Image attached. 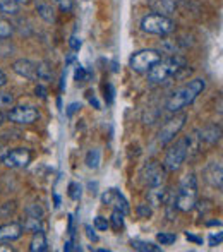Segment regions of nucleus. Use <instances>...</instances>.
<instances>
[{
    "label": "nucleus",
    "mask_w": 223,
    "mask_h": 252,
    "mask_svg": "<svg viewBox=\"0 0 223 252\" xmlns=\"http://www.w3.org/2000/svg\"><path fill=\"white\" fill-rule=\"evenodd\" d=\"M33 159V155L28 148H16V150L5 153L3 156V165L9 168H26Z\"/></svg>",
    "instance_id": "10"
},
{
    "label": "nucleus",
    "mask_w": 223,
    "mask_h": 252,
    "mask_svg": "<svg viewBox=\"0 0 223 252\" xmlns=\"http://www.w3.org/2000/svg\"><path fill=\"white\" fill-rule=\"evenodd\" d=\"M16 202L10 201V202H5V204L0 206V216L2 218H9L10 215H14V211H16Z\"/></svg>",
    "instance_id": "29"
},
{
    "label": "nucleus",
    "mask_w": 223,
    "mask_h": 252,
    "mask_svg": "<svg viewBox=\"0 0 223 252\" xmlns=\"http://www.w3.org/2000/svg\"><path fill=\"white\" fill-rule=\"evenodd\" d=\"M23 226L21 223H7L0 226V242H14L23 235Z\"/></svg>",
    "instance_id": "14"
},
{
    "label": "nucleus",
    "mask_w": 223,
    "mask_h": 252,
    "mask_svg": "<svg viewBox=\"0 0 223 252\" xmlns=\"http://www.w3.org/2000/svg\"><path fill=\"white\" fill-rule=\"evenodd\" d=\"M84 230H86V235H88V239H90V240H93V242H98V235H96V233H95V230L91 228L90 225H86V226H84Z\"/></svg>",
    "instance_id": "38"
},
{
    "label": "nucleus",
    "mask_w": 223,
    "mask_h": 252,
    "mask_svg": "<svg viewBox=\"0 0 223 252\" xmlns=\"http://www.w3.org/2000/svg\"><path fill=\"white\" fill-rule=\"evenodd\" d=\"M187 158V141L186 137L180 141H177L172 148L168 150L167 156H165V161H163V166L167 172H177L180 168L184 161Z\"/></svg>",
    "instance_id": "7"
},
{
    "label": "nucleus",
    "mask_w": 223,
    "mask_h": 252,
    "mask_svg": "<svg viewBox=\"0 0 223 252\" xmlns=\"http://www.w3.org/2000/svg\"><path fill=\"white\" fill-rule=\"evenodd\" d=\"M57 3H59V7L64 10V12H70L74 7V0H55Z\"/></svg>",
    "instance_id": "35"
},
{
    "label": "nucleus",
    "mask_w": 223,
    "mask_h": 252,
    "mask_svg": "<svg viewBox=\"0 0 223 252\" xmlns=\"http://www.w3.org/2000/svg\"><path fill=\"white\" fill-rule=\"evenodd\" d=\"M157 240L161 244V246H170V244H173L177 240L175 233H167V232H160L157 235Z\"/></svg>",
    "instance_id": "28"
},
{
    "label": "nucleus",
    "mask_w": 223,
    "mask_h": 252,
    "mask_svg": "<svg viewBox=\"0 0 223 252\" xmlns=\"http://www.w3.org/2000/svg\"><path fill=\"white\" fill-rule=\"evenodd\" d=\"M187 141V156L189 158H197V156L203 153L201 146H203V139H201V134L199 130H194L192 134L186 137Z\"/></svg>",
    "instance_id": "15"
},
{
    "label": "nucleus",
    "mask_w": 223,
    "mask_h": 252,
    "mask_svg": "<svg viewBox=\"0 0 223 252\" xmlns=\"http://www.w3.org/2000/svg\"><path fill=\"white\" fill-rule=\"evenodd\" d=\"M5 84H7V76L2 72V70H0V88L5 86Z\"/></svg>",
    "instance_id": "43"
},
{
    "label": "nucleus",
    "mask_w": 223,
    "mask_h": 252,
    "mask_svg": "<svg viewBox=\"0 0 223 252\" xmlns=\"http://www.w3.org/2000/svg\"><path fill=\"white\" fill-rule=\"evenodd\" d=\"M26 215L38 216V218H43V209H41L40 204H31L30 208L26 209Z\"/></svg>",
    "instance_id": "33"
},
{
    "label": "nucleus",
    "mask_w": 223,
    "mask_h": 252,
    "mask_svg": "<svg viewBox=\"0 0 223 252\" xmlns=\"http://www.w3.org/2000/svg\"><path fill=\"white\" fill-rule=\"evenodd\" d=\"M186 120H187L186 113H179V115L175 113V117L168 119L167 122L163 124V127L160 129V132H158V143H160L161 146H165L170 141L175 139V136L180 132V129L186 126Z\"/></svg>",
    "instance_id": "6"
},
{
    "label": "nucleus",
    "mask_w": 223,
    "mask_h": 252,
    "mask_svg": "<svg viewBox=\"0 0 223 252\" xmlns=\"http://www.w3.org/2000/svg\"><path fill=\"white\" fill-rule=\"evenodd\" d=\"M137 215H139V218H150L151 208L148 204H139L137 206Z\"/></svg>",
    "instance_id": "34"
},
{
    "label": "nucleus",
    "mask_w": 223,
    "mask_h": 252,
    "mask_svg": "<svg viewBox=\"0 0 223 252\" xmlns=\"http://www.w3.org/2000/svg\"><path fill=\"white\" fill-rule=\"evenodd\" d=\"M79 108H81V103H72V105L69 106V110H67V115L70 117L74 112H77V110H79Z\"/></svg>",
    "instance_id": "40"
},
{
    "label": "nucleus",
    "mask_w": 223,
    "mask_h": 252,
    "mask_svg": "<svg viewBox=\"0 0 223 252\" xmlns=\"http://www.w3.org/2000/svg\"><path fill=\"white\" fill-rule=\"evenodd\" d=\"M43 218H38V216H31L28 215L26 218L21 221V226H23L24 232H40V230H43V221H41Z\"/></svg>",
    "instance_id": "18"
},
{
    "label": "nucleus",
    "mask_w": 223,
    "mask_h": 252,
    "mask_svg": "<svg viewBox=\"0 0 223 252\" xmlns=\"http://www.w3.org/2000/svg\"><path fill=\"white\" fill-rule=\"evenodd\" d=\"M130 246H132V249L141 251V252H160L161 251L160 246H155V244L144 242V240H139V239L130 240Z\"/></svg>",
    "instance_id": "22"
},
{
    "label": "nucleus",
    "mask_w": 223,
    "mask_h": 252,
    "mask_svg": "<svg viewBox=\"0 0 223 252\" xmlns=\"http://www.w3.org/2000/svg\"><path fill=\"white\" fill-rule=\"evenodd\" d=\"M186 69V60L182 57H168V59H160L150 70H148V81L151 84H163L168 79L179 76V72Z\"/></svg>",
    "instance_id": "1"
},
{
    "label": "nucleus",
    "mask_w": 223,
    "mask_h": 252,
    "mask_svg": "<svg viewBox=\"0 0 223 252\" xmlns=\"http://www.w3.org/2000/svg\"><path fill=\"white\" fill-rule=\"evenodd\" d=\"M165 197H167V189H165V186L150 187V202L153 206H161Z\"/></svg>",
    "instance_id": "19"
},
{
    "label": "nucleus",
    "mask_w": 223,
    "mask_h": 252,
    "mask_svg": "<svg viewBox=\"0 0 223 252\" xmlns=\"http://www.w3.org/2000/svg\"><path fill=\"white\" fill-rule=\"evenodd\" d=\"M88 101H90V105H93L96 110H100V103H98L96 96H95V94L91 93V91H90V93H88Z\"/></svg>",
    "instance_id": "39"
},
{
    "label": "nucleus",
    "mask_w": 223,
    "mask_h": 252,
    "mask_svg": "<svg viewBox=\"0 0 223 252\" xmlns=\"http://www.w3.org/2000/svg\"><path fill=\"white\" fill-rule=\"evenodd\" d=\"M34 93H36V96H40V98H45L47 96V91H45V88L43 86H36V90H34Z\"/></svg>",
    "instance_id": "41"
},
{
    "label": "nucleus",
    "mask_w": 223,
    "mask_h": 252,
    "mask_svg": "<svg viewBox=\"0 0 223 252\" xmlns=\"http://www.w3.org/2000/svg\"><path fill=\"white\" fill-rule=\"evenodd\" d=\"M36 65H38V81H45V83L52 81V76H54L52 67L47 62H38Z\"/></svg>",
    "instance_id": "23"
},
{
    "label": "nucleus",
    "mask_w": 223,
    "mask_h": 252,
    "mask_svg": "<svg viewBox=\"0 0 223 252\" xmlns=\"http://www.w3.org/2000/svg\"><path fill=\"white\" fill-rule=\"evenodd\" d=\"M69 47L72 48V52H77L81 47H83V41H81V38H77V36H70Z\"/></svg>",
    "instance_id": "37"
},
{
    "label": "nucleus",
    "mask_w": 223,
    "mask_h": 252,
    "mask_svg": "<svg viewBox=\"0 0 223 252\" xmlns=\"http://www.w3.org/2000/svg\"><path fill=\"white\" fill-rule=\"evenodd\" d=\"M47 249H48V240H47L45 232L43 230L34 232L33 239H31V242H30V251L31 252H45Z\"/></svg>",
    "instance_id": "17"
},
{
    "label": "nucleus",
    "mask_w": 223,
    "mask_h": 252,
    "mask_svg": "<svg viewBox=\"0 0 223 252\" xmlns=\"http://www.w3.org/2000/svg\"><path fill=\"white\" fill-rule=\"evenodd\" d=\"M7 119L14 124H19V126H30V124H34L38 119H40V112L34 106H16L12 108L9 113H7Z\"/></svg>",
    "instance_id": "9"
},
{
    "label": "nucleus",
    "mask_w": 223,
    "mask_h": 252,
    "mask_svg": "<svg viewBox=\"0 0 223 252\" xmlns=\"http://www.w3.org/2000/svg\"><path fill=\"white\" fill-rule=\"evenodd\" d=\"M160 59H161V53L158 50L146 48V50H139V52H136V53L130 55L129 67L137 74H146Z\"/></svg>",
    "instance_id": "5"
},
{
    "label": "nucleus",
    "mask_w": 223,
    "mask_h": 252,
    "mask_svg": "<svg viewBox=\"0 0 223 252\" xmlns=\"http://www.w3.org/2000/svg\"><path fill=\"white\" fill-rule=\"evenodd\" d=\"M14 94L12 93H0V108H9L14 105Z\"/></svg>",
    "instance_id": "30"
},
{
    "label": "nucleus",
    "mask_w": 223,
    "mask_h": 252,
    "mask_svg": "<svg viewBox=\"0 0 223 252\" xmlns=\"http://www.w3.org/2000/svg\"><path fill=\"white\" fill-rule=\"evenodd\" d=\"M2 124H3V115L0 113V126H2Z\"/></svg>",
    "instance_id": "47"
},
{
    "label": "nucleus",
    "mask_w": 223,
    "mask_h": 252,
    "mask_svg": "<svg viewBox=\"0 0 223 252\" xmlns=\"http://www.w3.org/2000/svg\"><path fill=\"white\" fill-rule=\"evenodd\" d=\"M204 88H206L204 79H192L191 83H187L186 86H182L179 91H175V93L170 96V100L167 101V110L172 113L180 112V110L189 106L191 103L196 100L204 91Z\"/></svg>",
    "instance_id": "2"
},
{
    "label": "nucleus",
    "mask_w": 223,
    "mask_h": 252,
    "mask_svg": "<svg viewBox=\"0 0 223 252\" xmlns=\"http://www.w3.org/2000/svg\"><path fill=\"white\" fill-rule=\"evenodd\" d=\"M81 196H83V187L77 182H70L69 184V197L72 201H79Z\"/></svg>",
    "instance_id": "27"
},
{
    "label": "nucleus",
    "mask_w": 223,
    "mask_h": 252,
    "mask_svg": "<svg viewBox=\"0 0 223 252\" xmlns=\"http://www.w3.org/2000/svg\"><path fill=\"white\" fill-rule=\"evenodd\" d=\"M110 228V223L107 221V218L103 216H96L95 218V230H100V232H105V230Z\"/></svg>",
    "instance_id": "31"
},
{
    "label": "nucleus",
    "mask_w": 223,
    "mask_h": 252,
    "mask_svg": "<svg viewBox=\"0 0 223 252\" xmlns=\"http://www.w3.org/2000/svg\"><path fill=\"white\" fill-rule=\"evenodd\" d=\"M197 204V179L194 173H187L175 194V206L179 211H192Z\"/></svg>",
    "instance_id": "3"
},
{
    "label": "nucleus",
    "mask_w": 223,
    "mask_h": 252,
    "mask_svg": "<svg viewBox=\"0 0 223 252\" xmlns=\"http://www.w3.org/2000/svg\"><path fill=\"white\" fill-rule=\"evenodd\" d=\"M12 252L14 251V247H10V246H0V252Z\"/></svg>",
    "instance_id": "44"
},
{
    "label": "nucleus",
    "mask_w": 223,
    "mask_h": 252,
    "mask_svg": "<svg viewBox=\"0 0 223 252\" xmlns=\"http://www.w3.org/2000/svg\"><path fill=\"white\" fill-rule=\"evenodd\" d=\"M101 202H103L105 206H108V208L124 213V215H129V211H130L129 202H127V199L122 196V194H120V190H117V189L105 190L103 196H101Z\"/></svg>",
    "instance_id": "11"
},
{
    "label": "nucleus",
    "mask_w": 223,
    "mask_h": 252,
    "mask_svg": "<svg viewBox=\"0 0 223 252\" xmlns=\"http://www.w3.org/2000/svg\"><path fill=\"white\" fill-rule=\"evenodd\" d=\"M141 28L150 34L167 36V34H172L175 31V23L165 14H148L141 21Z\"/></svg>",
    "instance_id": "4"
},
{
    "label": "nucleus",
    "mask_w": 223,
    "mask_h": 252,
    "mask_svg": "<svg viewBox=\"0 0 223 252\" xmlns=\"http://www.w3.org/2000/svg\"><path fill=\"white\" fill-rule=\"evenodd\" d=\"M36 12L40 14V17L45 21V23H55V10L52 5H48V3H40V5L36 7Z\"/></svg>",
    "instance_id": "21"
},
{
    "label": "nucleus",
    "mask_w": 223,
    "mask_h": 252,
    "mask_svg": "<svg viewBox=\"0 0 223 252\" xmlns=\"http://www.w3.org/2000/svg\"><path fill=\"white\" fill-rule=\"evenodd\" d=\"M59 204H60V197L55 194V206H59Z\"/></svg>",
    "instance_id": "46"
},
{
    "label": "nucleus",
    "mask_w": 223,
    "mask_h": 252,
    "mask_svg": "<svg viewBox=\"0 0 223 252\" xmlns=\"http://www.w3.org/2000/svg\"><path fill=\"white\" fill-rule=\"evenodd\" d=\"M186 237H187V239H189V240H192V242H196V244H201V242H203V240H201L199 237H194V235H191L189 232L186 233Z\"/></svg>",
    "instance_id": "42"
},
{
    "label": "nucleus",
    "mask_w": 223,
    "mask_h": 252,
    "mask_svg": "<svg viewBox=\"0 0 223 252\" xmlns=\"http://www.w3.org/2000/svg\"><path fill=\"white\" fill-rule=\"evenodd\" d=\"M223 172L220 161H211L210 165L204 168V179L208 180L211 187H217L218 190H222V182H223Z\"/></svg>",
    "instance_id": "13"
},
{
    "label": "nucleus",
    "mask_w": 223,
    "mask_h": 252,
    "mask_svg": "<svg viewBox=\"0 0 223 252\" xmlns=\"http://www.w3.org/2000/svg\"><path fill=\"white\" fill-rule=\"evenodd\" d=\"M88 76H90V74L86 72V69H84L83 65H77V67H76V72H74V77H76L77 83H83V81H86V79H88Z\"/></svg>",
    "instance_id": "32"
},
{
    "label": "nucleus",
    "mask_w": 223,
    "mask_h": 252,
    "mask_svg": "<svg viewBox=\"0 0 223 252\" xmlns=\"http://www.w3.org/2000/svg\"><path fill=\"white\" fill-rule=\"evenodd\" d=\"M10 36H12V24L0 16V38L5 40V38H10Z\"/></svg>",
    "instance_id": "26"
},
{
    "label": "nucleus",
    "mask_w": 223,
    "mask_h": 252,
    "mask_svg": "<svg viewBox=\"0 0 223 252\" xmlns=\"http://www.w3.org/2000/svg\"><path fill=\"white\" fill-rule=\"evenodd\" d=\"M199 134H201V139L206 141L208 144H215L220 141L222 129H220V126H217V124H210V126H206L203 130H199Z\"/></svg>",
    "instance_id": "16"
},
{
    "label": "nucleus",
    "mask_w": 223,
    "mask_h": 252,
    "mask_svg": "<svg viewBox=\"0 0 223 252\" xmlns=\"http://www.w3.org/2000/svg\"><path fill=\"white\" fill-rule=\"evenodd\" d=\"M12 70L19 74L21 77H26L30 81H38V65L36 62H31L28 59H19L12 63Z\"/></svg>",
    "instance_id": "12"
},
{
    "label": "nucleus",
    "mask_w": 223,
    "mask_h": 252,
    "mask_svg": "<svg viewBox=\"0 0 223 252\" xmlns=\"http://www.w3.org/2000/svg\"><path fill=\"white\" fill-rule=\"evenodd\" d=\"M124 213H120V211H117V209H113V213H112V216H110V226L115 232H120V230H124Z\"/></svg>",
    "instance_id": "24"
},
{
    "label": "nucleus",
    "mask_w": 223,
    "mask_h": 252,
    "mask_svg": "<svg viewBox=\"0 0 223 252\" xmlns=\"http://www.w3.org/2000/svg\"><path fill=\"white\" fill-rule=\"evenodd\" d=\"M208 244H210V247H217L222 244V233H211L210 235V240H208Z\"/></svg>",
    "instance_id": "36"
},
{
    "label": "nucleus",
    "mask_w": 223,
    "mask_h": 252,
    "mask_svg": "<svg viewBox=\"0 0 223 252\" xmlns=\"http://www.w3.org/2000/svg\"><path fill=\"white\" fill-rule=\"evenodd\" d=\"M141 177H143V182L146 184L148 187L165 186L167 170H165V166L160 165V163L151 161V163H148V165H144L143 172H141Z\"/></svg>",
    "instance_id": "8"
},
{
    "label": "nucleus",
    "mask_w": 223,
    "mask_h": 252,
    "mask_svg": "<svg viewBox=\"0 0 223 252\" xmlns=\"http://www.w3.org/2000/svg\"><path fill=\"white\" fill-rule=\"evenodd\" d=\"M21 3H17L16 0H0V14L5 16H16L19 14Z\"/></svg>",
    "instance_id": "20"
},
{
    "label": "nucleus",
    "mask_w": 223,
    "mask_h": 252,
    "mask_svg": "<svg viewBox=\"0 0 223 252\" xmlns=\"http://www.w3.org/2000/svg\"><path fill=\"white\" fill-rule=\"evenodd\" d=\"M16 2H17V3H30L31 0H16Z\"/></svg>",
    "instance_id": "45"
},
{
    "label": "nucleus",
    "mask_w": 223,
    "mask_h": 252,
    "mask_svg": "<svg viewBox=\"0 0 223 252\" xmlns=\"http://www.w3.org/2000/svg\"><path fill=\"white\" fill-rule=\"evenodd\" d=\"M100 150H90L86 155V165L88 168H98L100 166Z\"/></svg>",
    "instance_id": "25"
}]
</instances>
